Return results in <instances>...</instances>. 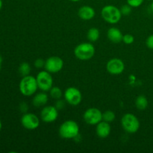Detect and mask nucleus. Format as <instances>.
Masks as SVG:
<instances>
[{"instance_id":"nucleus-15","label":"nucleus","mask_w":153,"mask_h":153,"mask_svg":"<svg viewBox=\"0 0 153 153\" xmlns=\"http://www.w3.org/2000/svg\"><path fill=\"white\" fill-rule=\"evenodd\" d=\"M107 36L110 41L115 43H118L123 41V37L120 30L115 28V27H112L108 30Z\"/></svg>"},{"instance_id":"nucleus-25","label":"nucleus","mask_w":153,"mask_h":153,"mask_svg":"<svg viewBox=\"0 0 153 153\" xmlns=\"http://www.w3.org/2000/svg\"><path fill=\"white\" fill-rule=\"evenodd\" d=\"M34 66L38 69L42 68V67L45 66V61L43 59H41V58H38V59H37L34 61Z\"/></svg>"},{"instance_id":"nucleus-7","label":"nucleus","mask_w":153,"mask_h":153,"mask_svg":"<svg viewBox=\"0 0 153 153\" xmlns=\"http://www.w3.org/2000/svg\"><path fill=\"white\" fill-rule=\"evenodd\" d=\"M84 120L89 125H97L102 120V113L101 111L96 108H91L87 109L83 115Z\"/></svg>"},{"instance_id":"nucleus-8","label":"nucleus","mask_w":153,"mask_h":153,"mask_svg":"<svg viewBox=\"0 0 153 153\" xmlns=\"http://www.w3.org/2000/svg\"><path fill=\"white\" fill-rule=\"evenodd\" d=\"M64 96L66 102L73 106L80 104L82 100V95L79 90L74 87H70L67 88L64 92Z\"/></svg>"},{"instance_id":"nucleus-10","label":"nucleus","mask_w":153,"mask_h":153,"mask_svg":"<svg viewBox=\"0 0 153 153\" xmlns=\"http://www.w3.org/2000/svg\"><path fill=\"white\" fill-rule=\"evenodd\" d=\"M21 123L26 129L34 130L36 129L40 125V120L34 114L26 113L22 115L21 118Z\"/></svg>"},{"instance_id":"nucleus-23","label":"nucleus","mask_w":153,"mask_h":153,"mask_svg":"<svg viewBox=\"0 0 153 153\" xmlns=\"http://www.w3.org/2000/svg\"><path fill=\"white\" fill-rule=\"evenodd\" d=\"M134 38L131 34H126L123 35V41L126 43V44H131L134 42Z\"/></svg>"},{"instance_id":"nucleus-11","label":"nucleus","mask_w":153,"mask_h":153,"mask_svg":"<svg viewBox=\"0 0 153 153\" xmlns=\"http://www.w3.org/2000/svg\"><path fill=\"white\" fill-rule=\"evenodd\" d=\"M40 117L43 122L45 123H52L57 120L58 117V110L56 107L49 105L45 106L41 111Z\"/></svg>"},{"instance_id":"nucleus-34","label":"nucleus","mask_w":153,"mask_h":153,"mask_svg":"<svg viewBox=\"0 0 153 153\" xmlns=\"http://www.w3.org/2000/svg\"><path fill=\"white\" fill-rule=\"evenodd\" d=\"M152 1H153V0H152Z\"/></svg>"},{"instance_id":"nucleus-24","label":"nucleus","mask_w":153,"mask_h":153,"mask_svg":"<svg viewBox=\"0 0 153 153\" xmlns=\"http://www.w3.org/2000/svg\"><path fill=\"white\" fill-rule=\"evenodd\" d=\"M120 11L122 15L127 16V15H128L131 12V7L130 5H128V4L123 5L122 7L120 8Z\"/></svg>"},{"instance_id":"nucleus-12","label":"nucleus","mask_w":153,"mask_h":153,"mask_svg":"<svg viewBox=\"0 0 153 153\" xmlns=\"http://www.w3.org/2000/svg\"><path fill=\"white\" fill-rule=\"evenodd\" d=\"M106 69L111 74L119 75L125 70V64L119 58H112L106 64Z\"/></svg>"},{"instance_id":"nucleus-22","label":"nucleus","mask_w":153,"mask_h":153,"mask_svg":"<svg viewBox=\"0 0 153 153\" xmlns=\"http://www.w3.org/2000/svg\"><path fill=\"white\" fill-rule=\"evenodd\" d=\"M144 0H127V4L131 7H137L143 4Z\"/></svg>"},{"instance_id":"nucleus-29","label":"nucleus","mask_w":153,"mask_h":153,"mask_svg":"<svg viewBox=\"0 0 153 153\" xmlns=\"http://www.w3.org/2000/svg\"><path fill=\"white\" fill-rule=\"evenodd\" d=\"M1 62H2V58L0 55V70H1Z\"/></svg>"},{"instance_id":"nucleus-2","label":"nucleus","mask_w":153,"mask_h":153,"mask_svg":"<svg viewBox=\"0 0 153 153\" xmlns=\"http://www.w3.org/2000/svg\"><path fill=\"white\" fill-rule=\"evenodd\" d=\"M38 86H37V79L28 75L22 77L19 83V91L21 94L26 97H30L35 94Z\"/></svg>"},{"instance_id":"nucleus-18","label":"nucleus","mask_w":153,"mask_h":153,"mask_svg":"<svg viewBox=\"0 0 153 153\" xmlns=\"http://www.w3.org/2000/svg\"><path fill=\"white\" fill-rule=\"evenodd\" d=\"M100 36V32L98 28H91L88 30L87 37L91 42H96L99 40Z\"/></svg>"},{"instance_id":"nucleus-14","label":"nucleus","mask_w":153,"mask_h":153,"mask_svg":"<svg viewBox=\"0 0 153 153\" xmlns=\"http://www.w3.org/2000/svg\"><path fill=\"white\" fill-rule=\"evenodd\" d=\"M78 15L83 20H90L95 16V10L91 6H82L79 9Z\"/></svg>"},{"instance_id":"nucleus-19","label":"nucleus","mask_w":153,"mask_h":153,"mask_svg":"<svg viewBox=\"0 0 153 153\" xmlns=\"http://www.w3.org/2000/svg\"><path fill=\"white\" fill-rule=\"evenodd\" d=\"M30 71H31V67H30V65L28 63L23 62L20 64L19 67V73L22 77L29 75Z\"/></svg>"},{"instance_id":"nucleus-30","label":"nucleus","mask_w":153,"mask_h":153,"mask_svg":"<svg viewBox=\"0 0 153 153\" xmlns=\"http://www.w3.org/2000/svg\"><path fill=\"white\" fill-rule=\"evenodd\" d=\"M1 7H2V1L0 0V10L1 9Z\"/></svg>"},{"instance_id":"nucleus-32","label":"nucleus","mask_w":153,"mask_h":153,"mask_svg":"<svg viewBox=\"0 0 153 153\" xmlns=\"http://www.w3.org/2000/svg\"><path fill=\"white\" fill-rule=\"evenodd\" d=\"M70 1H79V0H70Z\"/></svg>"},{"instance_id":"nucleus-31","label":"nucleus","mask_w":153,"mask_h":153,"mask_svg":"<svg viewBox=\"0 0 153 153\" xmlns=\"http://www.w3.org/2000/svg\"><path fill=\"white\" fill-rule=\"evenodd\" d=\"M151 9H152V12H153V1H152V4H151Z\"/></svg>"},{"instance_id":"nucleus-1","label":"nucleus","mask_w":153,"mask_h":153,"mask_svg":"<svg viewBox=\"0 0 153 153\" xmlns=\"http://www.w3.org/2000/svg\"><path fill=\"white\" fill-rule=\"evenodd\" d=\"M59 134L64 139H74L79 134V126L73 120H67L59 128Z\"/></svg>"},{"instance_id":"nucleus-16","label":"nucleus","mask_w":153,"mask_h":153,"mask_svg":"<svg viewBox=\"0 0 153 153\" xmlns=\"http://www.w3.org/2000/svg\"><path fill=\"white\" fill-rule=\"evenodd\" d=\"M48 102V96L45 93H39L34 97L32 100L33 105L35 107H41L45 105Z\"/></svg>"},{"instance_id":"nucleus-6","label":"nucleus","mask_w":153,"mask_h":153,"mask_svg":"<svg viewBox=\"0 0 153 153\" xmlns=\"http://www.w3.org/2000/svg\"><path fill=\"white\" fill-rule=\"evenodd\" d=\"M36 79H37L38 88L41 91H48L52 88L53 79L49 72L46 71V70L40 71L37 74Z\"/></svg>"},{"instance_id":"nucleus-33","label":"nucleus","mask_w":153,"mask_h":153,"mask_svg":"<svg viewBox=\"0 0 153 153\" xmlns=\"http://www.w3.org/2000/svg\"><path fill=\"white\" fill-rule=\"evenodd\" d=\"M1 121H0V130H1Z\"/></svg>"},{"instance_id":"nucleus-27","label":"nucleus","mask_w":153,"mask_h":153,"mask_svg":"<svg viewBox=\"0 0 153 153\" xmlns=\"http://www.w3.org/2000/svg\"><path fill=\"white\" fill-rule=\"evenodd\" d=\"M146 43L148 48L153 49V34L149 36V37L146 39Z\"/></svg>"},{"instance_id":"nucleus-20","label":"nucleus","mask_w":153,"mask_h":153,"mask_svg":"<svg viewBox=\"0 0 153 153\" xmlns=\"http://www.w3.org/2000/svg\"><path fill=\"white\" fill-rule=\"evenodd\" d=\"M49 94H50L52 98L58 100L59 99H61V97H62V91L58 87H52L49 90Z\"/></svg>"},{"instance_id":"nucleus-4","label":"nucleus","mask_w":153,"mask_h":153,"mask_svg":"<svg viewBox=\"0 0 153 153\" xmlns=\"http://www.w3.org/2000/svg\"><path fill=\"white\" fill-rule=\"evenodd\" d=\"M95 47L91 43H82L78 45L74 49V55L78 59L87 61L94 57Z\"/></svg>"},{"instance_id":"nucleus-26","label":"nucleus","mask_w":153,"mask_h":153,"mask_svg":"<svg viewBox=\"0 0 153 153\" xmlns=\"http://www.w3.org/2000/svg\"><path fill=\"white\" fill-rule=\"evenodd\" d=\"M55 107L58 110H61V109L64 108L65 107V103H64V100H58V101L56 102V104H55Z\"/></svg>"},{"instance_id":"nucleus-5","label":"nucleus","mask_w":153,"mask_h":153,"mask_svg":"<svg viewBox=\"0 0 153 153\" xmlns=\"http://www.w3.org/2000/svg\"><path fill=\"white\" fill-rule=\"evenodd\" d=\"M121 124L123 129L128 133H135L140 128V122L135 115L133 114H126L121 119Z\"/></svg>"},{"instance_id":"nucleus-3","label":"nucleus","mask_w":153,"mask_h":153,"mask_svg":"<svg viewBox=\"0 0 153 153\" xmlns=\"http://www.w3.org/2000/svg\"><path fill=\"white\" fill-rule=\"evenodd\" d=\"M101 15L103 19L111 24H116L122 17L120 9L114 5H106L102 9Z\"/></svg>"},{"instance_id":"nucleus-13","label":"nucleus","mask_w":153,"mask_h":153,"mask_svg":"<svg viewBox=\"0 0 153 153\" xmlns=\"http://www.w3.org/2000/svg\"><path fill=\"white\" fill-rule=\"evenodd\" d=\"M111 126L109 123L105 122V121H101L97 125V134L100 138H105L108 137L111 133Z\"/></svg>"},{"instance_id":"nucleus-21","label":"nucleus","mask_w":153,"mask_h":153,"mask_svg":"<svg viewBox=\"0 0 153 153\" xmlns=\"http://www.w3.org/2000/svg\"><path fill=\"white\" fill-rule=\"evenodd\" d=\"M115 120V114L112 111L108 110L102 113V120L108 123L113 122Z\"/></svg>"},{"instance_id":"nucleus-9","label":"nucleus","mask_w":153,"mask_h":153,"mask_svg":"<svg viewBox=\"0 0 153 153\" xmlns=\"http://www.w3.org/2000/svg\"><path fill=\"white\" fill-rule=\"evenodd\" d=\"M63 67H64V61L60 57H49L45 61V70L46 71L49 72L50 73H58V72L62 70Z\"/></svg>"},{"instance_id":"nucleus-17","label":"nucleus","mask_w":153,"mask_h":153,"mask_svg":"<svg viewBox=\"0 0 153 153\" xmlns=\"http://www.w3.org/2000/svg\"><path fill=\"white\" fill-rule=\"evenodd\" d=\"M148 104L149 102H148L147 98L143 95L139 96L135 100V105L139 110H145L148 107Z\"/></svg>"},{"instance_id":"nucleus-28","label":"nucleus","mask_w":153,"mask_h":153,"mask_svg":"<svg viewBox=\"0 0 153 153\" xmlns=\"http://www.w3.org/2000/svg\"><path fill=\"white\" fill-rule=\"evenodd\" d=\"M19 109H20V111L22 112V113H26V112L28 111V105H27L25 102H22L20 105H19Z\"/></svg>"}]
</instances>
